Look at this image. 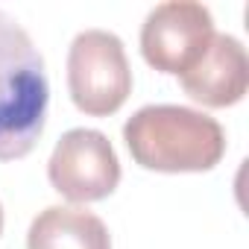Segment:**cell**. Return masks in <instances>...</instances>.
I'll return each instance as SVG.
<instances>
[{
  "instance_id": "obj_6",
  "label": "cell",
  "mask_w": 249,
  "mask_h": 249,
  "mask_svg": "<svg viewBox=\"0 0 249 249\" xmlns=\"http://www.w3.org/2000/svg\"><path fill=\"white\" fill-rule=\"evenodd\" d=\"M185 94L202 106L223 108L243 100L249 88V59L234 36L214 33L205 53L179 76Z\"/></svg>"
},
{
  "instance_id": "obj_7",
  "label": "cell",
  "mask_w": 249,
  "mask_h": 249,
  "mask_svg": "<svg viewBox=\"0 0 249 249\" xmlns=\"http://www.w3.org/2000/svg\"><path fill=\"white\" fill-rule=\"evenodd\" d=\"M27 249H111V234L85 208L50 205L30 223Z\"/></svg>"
},
{
  "instance_id": "obj_2",
  "label": "cell",
  "mask_w": 249,
  "mask_h": 249,
  "mask_svg": "<svg viewBox=\"0 0 249 249\" xmlns=\"http://www.w3.org/2000/svg\"><path fill=\"white\" fill-rule=\"evenodd\" d=\"M44 59L30 33L0 9V161L24 159L44 132Z\"/></svg>"
},
{
  "instance_id": "obj_4",
  "label": "cell",
  "mask_w": 249,
  "mask_h": 249,
  "mask_svg": "<svg viewBox=\"0 0 249 249\" xmlns=\"http://www.w3.org/2000/svg\"><path fill=\"white\" fill-rule=\"evenodd\" d=\"M47 179L53 191L71 202H97L117 188L120 161L103 132L79 126L56 141L47 161Z\"/></svg>"
},
{
  "instance_id": "obj_5",
  "label": "cell",
  "mask_w": 249,
  "mask_h": 249,
  "mask_svg": "<svg viewBox=\"0 0 249 249\" xmlns=\"http://www.w3.org/2000/svg\"><path fill=\"white\" fill-rule=\"evenodd\" d=\"M214 36V18L194 0H167L150 9L141 27V53L161 73L182 76L205 53Z\"/></svg>"
},
{
  "instance_id": "obj_1",
  "label": "cell",
  "mask_w": 249,
  "mask_h": 249,
  "mask_svg": "<svg viewBox=\"0 0 249 249\" xmlns=\"http://www.w3.org/2000/svg\"><path fill=\"white\" fill-rule=\"evenodd\" d=\"M135 164L159 173H202L226 153L223 126L188 106H144L123 123Z\"/></svg>"
},
{
  "instance_id": "obj_8",
  "label": "cell",
  "mask_w": 249,
  "mask_h": 249,
  "mask_svg": "<svg viewBox=\"0 0 249 249\" xmlns=\"http://www.w3.org/2000/svg\"><path fill=\"white\" fill-rule=\"evenodd\" d=\"M0 231H3V208H0Z\"/></svg>"
},
{
  "instance_id": "obj_3",
  "label": "cell",
  "mask_w": 249,
  "mask_h": 249,
  "mask_svg": "<svg viewBox=\"0 0 249 249\" xmlns=\"http://www.w3.org/2000/svg\"><path fill=\"white\" fill-rule=\"evenodd\" d=\"M68 91L91 117L114 114L132 94V68L123 41L108 30H82L68 50Z\"/></svg>"
}]
</instances>
